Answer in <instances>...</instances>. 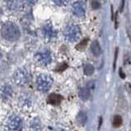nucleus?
Instances as JSON below:
<instances>
[{
    "label": "nucleus",
    "mask_w": 131,
    "mask_h": 131,
    "mask_svg": "<svg viewBox=\"0 0 131 131\" xmlns=\"http://www.w3.org/2000/svg\"><path fill=\"white\" fill-rule=\"evenodd\" d=\"M2 36L7 40L9 41H15L17 40L20 37V30L17 26L13 22H6L3 24L1 29Z\"/></svg>",
    "instance_id": "nucleus-1"
},
{
    "label": "nucleus",
    "mask_w": 131,
    "mask_h": 131,
    "mask_svg": "<svg viewBox=\"0 0 131 131\" xmlns=\"http://www.w3.org/2000/svg\"><path fill=\"white\" fill-rule=\"evenodd\" d=\"M31 78V73L25 68L18 69L14 73L13 79L15 83L18 86H25L27 85Z\"/></svg>",
    "instance_id": "nucleus-2"
},
{
    "label": "nucleus",
    "mask_w": 131,
    "mask_h": 131,
    "mask_svg": "<svg viewBox=\"0 0 131 131\" xmlns=\"http://www.w3.org/2000/svg\"><path fill=\"white\" fill-rule=\"evenodd\" d=\"M53 78L47 74H40L36 78V88L38 91L46 92H48L53 84Z\"/></svg>",
    "instance_id": "nucleus-3"
},
{
    "label": "nucleus",
    "mask_w": 131,
    "mask_h": 131,
    "mask_svg": "<svg viewBox=\"0 0 131 131\" xmlns=\"http://www.w3.org/2000/svg\"><path fill=\"white\" fill-rule=\"evenodd\" d=\"M63 36L66 40L69 42H75L80 38L81 36V30L78 25H69L68 26L64 31H63Z\"/></svg>",
    "instance_id": "nucleus-4"
},
{
    "label": "nucleus",
    "mask_w": 131,
    "mask_h": 131,
    "mask_svg": "<svg viewBox=\"0 0 131 131\" xmlns=\"http://www.w3.org/2000/svg\"><path fill=\"white\" fill-rule=\"evenodd\" d=\"M22 129V121L19 116L12 115L7 119V131H21Z\"/></svg>",
    "instance_id": "nucleus-5"
},
{
    "label": "nucleus",
    "mask_w": 131,
    "mask_h": 131,
    "mask_svg": "<svg viewBox=\"0 0 131 131\" xmlns=\"http://www.w3.org/2000/svg\"><path fill=\"white\" fill-rule=\"evenodd\" d=\"M35 59L37 63H39L40 64H41L43 66H48L52 61V57L50 52L45 50L37 52L35 55Z\"/></svg>",
    "instance_id": "nucleus-6"
},
{
    "label": "nucleus",
    "mask_w": 131,
    "mask_h": 131,
    "mask_svg": "<svg viewBox=\"0 0 131 131\" xmlns=\"http://www.w3.org/2000/svg\"><path fill=\"white\" fill-rule=\"evenodd\" d=\"M72 11H73V13L75 15V16L78 17H83L86 12L85 3L82 1H78L76 3H74L72 7Z\"/></svg>",
    "instance_id": "nucleus-7"
},
{
    "label": "nucleus",
    "mask_w": 131,
    "mask_h": 131,
    "mask_svg": "<svg viewBox=\"0 0 131 131\" xmlns=\"http://www.w3.org/2000/svg\"><path fill=\"white\" fill-rule=\"evenodd\" d=\"M43 35L47 40H52L56 37L57 33L50 24H47L43 27Z\"/></svg>",
    "instance_id": "nucleus-8"
},
{
    "label": "nucleus",
    "mask_w": 131,
    "mask_h": 131,
    "mask_svg": "<svg viewBox=\"0 0 131 131\" xmlns=\"http://www.w3.org/2000/svg\"><path fill=\"white\" fill-rule=\"evenodd\" d=\"M13 95V90L8 85L2 86L0 88V96L3 100L7 101L9 100Z\"/></svg>",
    "instance_id": "nucleus-9"
},
{
    "label": "nucleus",
    "mask_w": 131,
    "mask_h": 131,
    "mask_svg": "<svg viewBox=\"0 0 131 131\" xmlns=\"http://www.w3.org/2000/svg\"><path fill=\"white\" fill-rule=\"evenodd\" d=\"M19 103L20 106L23 108H30L32 104V101H31V97L28 94H22L20 98H19Z\"/></svg>",
    "instance_id": "nucleus-10"
},
{
    "label": "nucleus",
    "mask_w": 131,
    "mask_h": 131,
    "mask_svg": "<svg viewBox=\"0 0 131 131\" xmlns=\"http://www.w3.org/2000/svg\"><path fill=\"white\" fill-rule=\"evenodd\" d=\"M62 100H63L62 96L56 94V93H53V94H50L48 96L47 102L49 104L52 105V106H58V105L60 104Z\"/></svg>",
    "instance_id": "nucleus-11"
},
{
    "label": "nucleus",
    "mask_w": 131,
    "mask_h": 131,
    "mask_svg": "<svg viewBox=\"0 0 131 131\" xmlns=\"http://www.w3.org/2000/svg\"><path fill=\"white\" fill-rule=\"evenodd\" d=\"M91 51L95 56H99L102 54V49H101L100 44L97 40H94L91 45Z\"/></svg>",
    "instance_id": "nucleus-12"
},
{
    "label": "nucleus",
    "mask_w": 131,
    "mask_h": 131,
    "mask_svg": "<svg viewBox=\"0 0 131 131\" xmlns=\"http://www.w3.org/2000/svg\"><path fill=\"white\" fill-rule=\"evenodd\" d=\"M41 126H40V122L38 119H35L30 123V131H40Z\"/></svg>",
    "instance_id": "nucleus-13"
},
{
    "label": "nucleus",
    "mask_w": 131,
    "mask_h": 131,
    "mask_svg": "<svg viewBox=\"0 0 131 131\" xmlns=\"http://www.w3.org/2000/svg\"><path fill=\"white\" fill-rule=\"evenodd\" d=\"M79 96L82 100L86 101L90 97V90L88 88H83L80 90L79 92Z\"/></svg>",
    "instance_id": "nucleus-14"
},
{
    "label": "nucleus",
    "mask_w": 131,
    "mask_h": 131,
    "mask_svg": "<svg viewBox=\"0 0 131 131\" xmlns=\"http://www.w3.org/2000/svg\"><path fill=\"white\" fill-rule=\"evenodd\" d=\"M87 119H88V117H87V115H86L85 112H80V113L78 115V117H77L78 122L81 125H84L86 124Z\"/></svg>",
    "instance_id": "nucleus-15"
},
{
    "label": "nucleus",
    "mask_w": 131,
    "mask_h": 131,
    "mask_svg": "<svg viewBox=\"0 0 131 131\" xmlns=\"http://www.w3.org/2000/svg\"><path fill=\"white\" fill-rule=\"evenodd\" d=\"M123 123V119L121 115H115L113 118V121H112V124L115 128H118Z\"/></svg>",
    "instance_id": "nucleus-16"
},
{
    "label": "nucleus",
    "mask_w": 131,
    "mask_h": 131,
    "mask_svg": "<svg viewBox=\"0 0 131 131\" xmlns=\"http://www.w3.org/2000/svg\"><path fill=\"white\" fill-rule=\"evenodd\" d=\"M83 72L85 73V75H87V76L92 75V74L94 73V67L92 64H86L84 66Z\"/></svg>",
    "instance_id": "nucleus-17"
},
{
    "label": "nucleus",
    "mask_w": 131,
    "mask_h": 131,
    "mask_svg": "<svg viewBox=\"0 0 131 131\" xmlns=\"http://www.w3.org/2000/svg\"><path fill=\"white\" fill-rule=\"evenodd\" d=\"M88 42V39H84V40H83L76 46V49H78V50H83V49H85L86 46H87Z\"/></svg>",
    "instance_id": "nucleus-18"
},
{
    "label": "nucleus",
    "mask_w": 131,
    "mask_h": 131,
    "mask_svg": "<svg viewBox=\"0 0 131 131\" xmlns=\"http://www.w3.org/2000/svg\"><path fill=\"white\" fill-rule=\"evenodd\" d=\"M53 1L56 5L63 7V6H66L67 4H68L69 0H53Z\"/></svg>",
    "instance_id": "nucleus-19"
},
{
    "label": "nucleus",
    "mask_w": 131,
    "mask_h": 131,
    "mask_svg": "<svg viewBox=\"0 0 131 131\" xmlns=\"http://www.w3.org/2000/svg\"><path fill=\"white\" fill-rule=\"evenodd\" d=\"M67 68H68V64H67V63H61L60 65L59 66H58V68L56 69V71H58V72H63V70H65Z\"/></svg>",
    "instance_id": "nucleus-20"
},
{
    "label": "nucleus",
    "mask_w": 131,
    "mask_h": 131,
    "mask_svg": "<svg viewBox=\"0 0 131 131\" xmlns=\"http://www.w3.org/2000/svg\"><path fill=\"white\" fill-rule=\"evenodd\" d=\"M92 7L93 9H97V8H99L100 7V3L97 1V0H92Z\"/></svg>",
    "instance_id": "nucleus-21"
},
{
    "label": "nucleus",
    "mask_w": 131,
    "mask_h": 131,
    "mask_svg": "<svg viewBox=\"0 0 131 131\" xmlns=\"http://www.w3.org/2000/svg\"><path fill=\"white\" fill-rule=\"evenodd\" d=\"M117 55H118V48L115 49V59H114V70L115 69V63L117 60Z\"/></svg>",
    "instance_id": "nucleus-22"
},
{
    "label": "nucleus",
    "mask_w": 131,
    "mask_h": 131,
    "mask_svg": "<svg viewBox=\"0 0 131 131\" xmlns=\"http://www.w3.org/2000/svg\"><path fill=\"white\" fill-rule=\"evenodd\" d=\"M22 1L27 3H29V4H35L38 0H22Z\"/></svg>",
    "instance_id": "nucleus-23"
},
{
    "label": "nucleus",
    "mask_w": 131,
    "mask_h": 131,
    "mask_svg": "<svg viewBox=\"0 0 131 131\" xmlns=\"http://www.w3.org/2000/svg\"><path fill=\"white\" fill-rule=\"evenodd\" d=\"M119 76H121V78H125V73L123 72V70H122V69H119Z\"/></svg>",
    "instance_id": "nucleus-24"
},
{
    "label": "nucleus",
    "mask_w": 131,
    "mask_h": 131,
    "mask_svg": "<svg viewBox=\"0 0 131 131\" xmlns=\"http://www.w3.org/2000/svg\"><path fill=\"white\" fill-rule=\"evenodd\" d=\"M118 13L117 12L116 13H115V28H117L118 27Z\"/></svg>",
    "instance_id": "nucleus-25"
},
{
    "label": "nucleus",
    "mask_w": 131,
    "mask_h": 131,
    "mask_svg": "<svg viewBox=\"0 0 131 131\" xmlns=\"http://www.w3.org/2000/svg\"><path fill=\"white\" fill-rule=\"evenodd\" d=\"M124 7H125V0H122V1H121V12H123Z\"/></svg>",
    "instance_id": "nucleus-26"
},
{
    "label": "nucleus",
    "mask_w": 131,
    "mask_h": 131,
    "mask_svg": "<svg viewBox=\"0 0 131 131\" xmlns=\"http://www.w3.org/2000/svg\"><path fill=\"white\" fill-rule=\"evenodd\" d=\"M102 117H100V123H99V127H98L99 129H100L101 125H102Z\"/></svg>",
    "instance_id": "nucleus-27"
}]
</instances>
